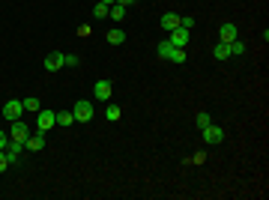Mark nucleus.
<instances>
[{
    "mask_svg": "<svg viewBox=\"0 0 269 200\" xmlns=\"http://www.w3.org/2000/svg\"><path fill=\"white\" fill-rule=\"evenodd\" d=\"M72 114H75V123H90L93 120V102H87V99H81V102H75V108H72Z\"/></svg>",
    "mask_w": 269,
    "mask_h": 200,
    "instance_id": "2",
    "label": "nucleus"
},
{
    "mask_svg": "<svg viewBox=\"0 0 269 200\" xmlns=\"http://www.w3.org/2000/svg\"><path fill=\"white\" fill-rule=\"evenodd\" d=\"M212 57L219 60V63H222V60H227V57H230V45H227V42H219V45L212 48Z\"/></svg>",
    "mask_w": 269,
    "mask_h": 200,
    "instance_id": "15",
    "label": "nucleus"
},
{
    "mask_svg": "<svg viewBox=\"0 0 269 200\" xmlns=\"http://www.w3.org/2000/svg\"><path fill=\"white\" fill-rule=\"evenodd\" d=\"M108 15H111V18H114V21H123V18H126V6H120V3H114L111 9H108Z\"/></svg>",
    "mask_w": 269,
    "mask_h": 200,
    "instance_id": "17",
    "label": "nucleus"
},
{
    "mask_svg": "<svg viewBox=\"0 0 269 200\" xmlns=\"http://www.w3.org/2000/svg\"><path fill=\"white\" fill-rule=\"evenodd\" d=\"M24 147H27L30 153H39V150L45 147V132H36V135H30V138L24 140Z\"/></svg>",
    "mask_w": 269,
    "mask_h": 200,
    "instance_id": "11",
    "label": "nucleus"
},
{
    "mask_svg": "<svg viewBox=\"0 0 269 200\" xmlns=\"http://www.w3.org/2000/svg\"><path fill=\"white\" fill-rule=\"evenodd\" d=\"M179 27H186V30H191V27H194V18H191V15H186V18H179Z\"/></svg>",
    "mask_w": 269,
    "mask_h": 200,
    "instance_id": "24",
    "label": "nucleus"
},
{
    "mask_svg": "<svg viewBox=\"0 0 269 200\" xmlns=\"http://www.w3.org/2000/svg\"><path fill=\"white\" fill-rule=\"evenodd\" d=\"M233 39H239V30H237V24H222V42H233Z\"/></svg>",
    "mask_w": 269,
    "mask_h": 200,
    "instance_id": "13",
    "label": "nucleus"
},
{
    "mask_svg": "<svg viewBox=\"0 0 269 200\" xmlns=\"http://www.w3.org/2000/svg\"><path fill=\"white\" fill-rule=\"evenodd\" d=\"M6 143H9V135L0 129V150H6Z\"/></svg>",
    "mask_w": 269,
    "mask_h": 200,
    "instance_id": "26",
    "label": "nucleus"
},
{
    "mask_svg": "<svg viewBox=\"0 0 269 200\" xmlns=\"http://www.w3.org/2000/svg\"><path fill=\"white\" fill-rule=\"evenodd\" d=\"M191 161H194V165H204V161H206V153H194Z\"/></svg>",
    "mask_w": 269,
    "mask_h": 200,
    "instance_id": "27",
    "label": "nucleus"
},
{
    "mask_svg": "<svg viewBox=\"0 0 269 200\" xmlns=\"http://www.w3.org/2000/svg\"><path fill=\"white\" fill-rule=\"evenodd\" d=\"M72 123H75V114H72V111L57 114V125H72Z\"/></svg>",
    "mask_w": 269,
    "mask_h": 200,
    "instance_id": "20",
    "label": "nucleus"
},
{
    "mask_svg": "<svg viewBox=\"0 0 269 200\" xmlns=\"http://www.w3.org/2000/svg\"><path fill=\"white\" fill-rule=\"evenodd\" d=\"M81 60H78V54H66V66H72V69H75Z\"/></svg>",
    "mask_w": 269,
    "mask_h": 200,
    "instance_id": "25",
    "label": "nucleus"
},
{
    "mask_svg": "<svg viewBox=\"0 0 269 200\" xmlns=\"http://www.w3.org/2000/svg\"><path fill=\"white\" fill-rule=\"evenodd\" d=\"M105 39L111 42V45H123V42H126V33H123L120 27H111V30H108V36H105Z\"/></svg>",
    "mask_w": 269,
    "mask_h": 200,
    "instance_id": "14",
    "label": "nucleus"
},
{
    "mask_svg": "<svg viewBox=\"0 0 269 200\" xmlns=\"http://www.w3.org/2000/svg\"><path fill=\"white\" fill-rule=\"evenodd\" d=\"M93 93H96L99 102H108V99H111V93H114V87H111V81H96Z\"/></svg>",
    "mask_w": 269,
    "mask_h": 200,
    "instance_id": "10",
    "label": "nucleus"
},
{
    "mask_svg": "<svg viewBox=\"0 0 269 200\" xmlns=\"http://www.w3.org/2000/svg\"><path fill=\"white\" fill-rule=\"evenodd\" d=\"M158 24H161V27H165V30L171 33V30H176V27H179V15H176V12H165V15H161V21H158Z\"/></svg>",
    "mask_w": 269,
    "mask_h": 200,
    "instance_id": "12",
    "label": "nucleus"
},
{
    "mask_svg": "<svg viewBox=\"0 0 269 200\" xmlns=\"http://www.w3.org/2000/svg\"><path fill=\"white\" fill-rule=\"evenodd\" d=\"M108 9H111V6H108V3H102V0H99V3L93 6V15H96V18H105V15H108Z\"/></svg>",
    "mask_w": 269,
    "mask_h": 200,
    "instance_id": "21",
    "label": "nucleus"
},
{
    "mask_svg": "<svg viewBox=\"0 0 269 200\" xmlns=\"http://www.w3.org/2000/svg\"><path fill=\"white\" fill-rule=\"evenodd\" d=\"M242 54H245V42L233 39V42H230V57H242Z\"/></svg>",
    "mask_w": 269,
    "mask_h": 200,
    "instance_id": "18",
    "label": "nucleus"
},
{
    "mask_svg": "<svg viewBox=\"0 0 269 200\" xmlns=\"http://www.w3.org/2000/svg\"><path fill=\"white\" fill-rule=\"evenodd\" d=\"M201 132H204V143H209V147H215V143L224 140V129H222V125H215V123H209L206 129H201Z\"/></svg>",
    "mask_w": 269,
    "mask_h": 200,
    "instance_id": "3",
    "label": "nucleus"
},
{
    "mask_svg": "<svg viewBox=\"0 0 269 200\" xmlns=\"http://www.w3.org/2000/svg\"><path fill=\"white\" fill-rule=\"evenodd\" d=\"M21 117H24V105L18 102V99H9V102L3 105V120L12 123V120H21Z\"/></svg>",
    "mask_w": 269,
    "mask_h": 200,
    "instance_id": "6",
    "label": "nucleus"
},
{
    "mask_svg": "<svg viewBox=\"0 0 269 200\" xmlns=\"http://www.w3.org/2000/svg\"><path fill=\"white\" fill-rule=\"evenodd\" d=\"M21 150H24V143H18V140H12V138H9V143H6V150H3V153H6V158H9V165H12V168L18 165V158H21Z\"/></svg>",
    "mask_w": 269,
    "mask_h": 200,
    "instance_id": "9",
    "label": "nucleus"
},
{
    "mask_svg": "<svg viewBox=\"0 0 269 200\" xmlns=\"http://www.w3.org/2000/svg\"><path fill=\"white\" fill-rule=\"evenodd\" d=\"M9 168H12V165H9V158H6V153L0 150V173H6Z\"/></svg>",
    "mask_w": 269,
    "mask_h": 200,
    "instance_id": "23",
    "label": "nucleus"
},
{
    "mask_svg": "<svg viewBox=\"0 0 269 200\" xmlns=\"http://www.w3.org/2000/svg\"><path fill=\"white\" fill-rule=\"evenodd\" d=\"M209 123H212V117H209L206 111H201V114H197V117H194V125H197V129H206V125H209Z\"/></svg>",
    "mask_w": 269,
    "mask_h": 200,
    "instance_id": "19",
    "label": "nucleus"
},
{
    "mask_svg": "<svg viewBox=\"0 0 269 200\" xmlns=\"http://www.w3.org/2000/svg\"><path fill=\"white\" fill-rule=\"evenodd\" d=\"M105 117H108V120H120V108H117V105H108V108H105Z\"/></svg>",
    "mask_w": 269,
    "mask_h": 200,
    "instance_id": "22",
    "label": "nucleus"
},
{
    "mask_svg": "<svg viewBox=\"0 0 269 200\" xmlns=\"http://www.w3.org/2000/svg\"><path fill=\"white\" fill-rule=\"evenodd\" d=\"M114 3H120V6H132V3H138V0H114Z\"/></svg>",
    "mask_w": 269,
    "mask_h": 200,
    "instance_id": "28",
    "label": "nucleus"
},
{
    "mask_svg": "<svg viewBox=\"0 0 269 200\" xmlns=\"http://www.w3.org/2000/svg\"><path fill=\"white\" fill-rule=\"evenodd\" d=\"M189 39H191V30H186V27H176V30L168 33V42H171L174 48H186Z\"/></svg>",
    "mask_w": 269,
    "mask_h": 200,
    "instance_id": "4",
    "label": "nucleus"
},
{
    "mask_svg": "<svg viewBox=\"0 0 269 200\" xmlns=\"http://www.w3.org/2000/svg\"><path fill=\"white\" fill-rule=\"evenodd\" d=\"M21 105H24V111H30V114H39L42 111V105H39V99H36V96H27Z\"/></svg>",
    "mask_w": 269,
    "mask_h": 200,
    "instance_id": "16",
    "label": "nucleus"
},
{
    "mask_svg": "<svg viewBox=\"0 0 269 200\" xmlns=\"http://www.w3.org/2000/svg\"><path fill=\"white\" fill-rule=\"evenodd\" d=\"M156 54H158L161 60H171V63H186V51L183 48H174L168 39L156 45Z\"/></svg>",
    "mask_w": 269,
    "mask_h": 200,
    "instance_id": "1",
    "label": "nucleus"
},
{
    "mask_svg": "<svg viewBox=\"0 0 269 200\" xmlns=\"http://www.w3.org/2000/svg\"><path fill=\"white\" fill-rule=\"evenodd\" d=\"M102 3H108V6H114V0H102Z\"/></svg>",
    "mask_w": 269,
    "mask_h": 200,
    "instance_id": "29",
    "label": "nucleus"
},
{
    "mask_svg": "<svg viewBox=\"0 0 269 200\" xmlns=\"http://www.w3.org/2000/svg\"><path fill=\"white\" fill-rule=\"evenodd\" d=\"M63 66H66V54H60V51H51L45 57V72H60Z\"/></svg>",
    "mask_w": 269,
    "mask_h": 200,
    "instance_id": "8",
    "label": "nucleus"
},
{
    "mask_svg": "<svg viewBox=\"0 0 269 200\" xmlns=\"http://www.w3.org/2000/svg\"><path fill=\"white\" fill-rule=\"evenodd\" d=\"M9 138H12V140H18V143H24V140L30 138V125H27L24 120H12V129H9Z\"/></svg>",
    "mask_w": 269,
    "mask_h": 200,
    "instance_id": "5",
    "label": "nucleus"
},
{
    "mask_svg": "<svg viewBox=\"0 0 269 200\" xmlns=\"http://www.w3.org/2000/svg\"><path fill=\"white\" fill-rule=\"evenodd\" d=\"M51 125H57V114H54V111H39V114H36V129H39V132H48Z\"/></svg>",
    "mask_w": 269,
    "mask_h": 200,
    "instance_id": "7",
    "label": "nucleus"
}]
</instances>
